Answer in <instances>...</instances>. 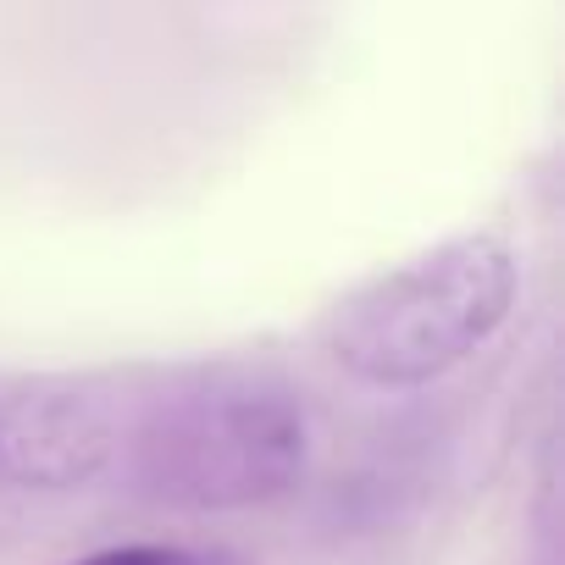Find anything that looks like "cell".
<instances>
[{"label": "cell", "mask_w": 565, "mask_h": 565, "mask_svg": "<svg viewBox=\"0 0 565 565\" xmlns=\"http://www.w3.org/2000/svg\"><path fill=\"white\" fill-rule=\"evenodd\" d=\"M521 271L504 238L460 233L372 282L328 317V355L372 388H416L477 355L510 317Z\"/></svg>", "instance_id": "cell-1"}, {"label": "cell", "mask_w": 565, "mask_h": 565, "mask_svg": "<svg viewBox=\"0 0 565 565\" xmlns=\"http://www.w3.org/2000/svg\"><path fill=\"white\" fill-rule=\"evenodd\" d=\"M311 460L306 405L266 377H205L156 399L128 444V477L172 510H249L295 493Z\"/></svg>", "instance_id": "cell-2"}, {"label": "cell", "mask_w": 565, "mask_h": 565, "mask_svg": "<svg viewBox=\"0 0 565 565\" xmlns=\"http://www.w3.org/2000/svg\"><path fill=\"white\" fill-rule=\"evenodd\" d=\"M117 455V422L106 399L34 383L0 399V488L23 493H67L95 482Z\"/></svg>", "instance_id": "cell-3"}, {"label": "cell", "mask_w": 565, "mask_h": 565, "mask_svg": "<svg viewBox=\"0 0 565 565\" xmlns=\"http://www.w3.org/2000/svg\"><path fill=\"white\" fill-rule=\"evenodd\" d=\"M67 565H249V559L222 543H111V548H89Z\"/></svg>", "instance_id": "cell-4"}]
</instances>
